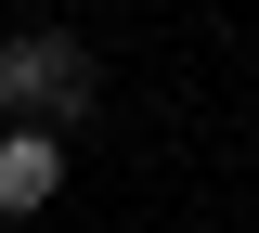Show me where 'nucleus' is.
Returning a JSON list of instances; mask_svg holds the SVG:
<instances>
[{
	"mask_svg": "<svg viewBox=\"0 0 259 233\" xmlns=\"http://www.w3.org/2000/svg\"><path fill=\"white\" fill-rule=\"evenodd\" d=\"M65 195V143L52 130H0V207L26 220V207H52Z\"/></svg>",
	"mask_w": 259,
	"mask_h": 233,
	"instance_id": "f03ea898",
	"label": "nucleus"
},
{
	"mask_svg": "<svg viewBox=\"0 0 259 233\" xmlns=\"http://www.w3.org/2000/svg\"><path fill=\"white\" fill-rule=\"evenodd\" d=\"M0 104H39V117H78V104H91V52H78L65 26L13 39V52H0Z\"/></svg>",
	"mask_w": 259,
	"mask_h": 233,
	"instance_id": "f257e3e1",
	"label": "nucleus"
}]
</instances>
